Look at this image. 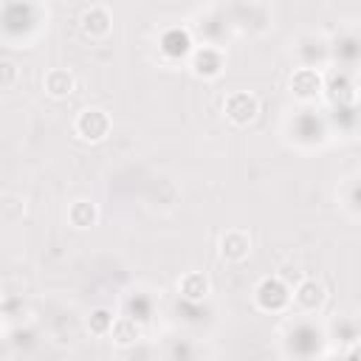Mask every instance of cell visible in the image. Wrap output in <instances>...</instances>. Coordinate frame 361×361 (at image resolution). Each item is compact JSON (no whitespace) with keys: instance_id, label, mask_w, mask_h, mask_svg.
I'll return each mask as SVG.
<instances>
[{"instance_id":"6da1fadb","label":"cell","mask_w":361,"mask_h":361,"mask_svg":"<svg viewBox=\"0 0 361 361\" xmlns=\"http://www.w3.org/2000/svg\"><path fill=\"white\" fill-rule=\"evenodd\" d=\"M110 127H113L110 113L102 110V107H85V110L73 118V133H76V138L85 141V144H99V141H104V138L110 135Z\"/></svg>"},{"instance_id":"7a4b0ae2","label":"cell","mask_w":361,"mask_h":361,"mask_svg":"<svg viewBox=\"0 0 361 361\" xmlns=\"http://www.w3.org/2000/svg\"><path fill=\"white\" fill-rule=\"evenodd\" d=\"M254 305L262 313H282L290 305V288L279 276H265L254 288Z\"/></svg>"},{"instance_id":"3957f363","label":"cell","mask_w":361,"mask_h":361,"mask_svg":"<svg viewBox=\"0 0 361 361\" xmlns=\"http://www.w3.org/2000/svg\"><path fill=\"white\" fill-rule=\"evenodd\" d=\"M223 113L234 127H248L259 113V99L248 90H234L223 102Z\"/></svg>"},{"instance_id":"277c9868","label":"cell","mask_w":361,"mask_h":361,"mask_svg":"<svg viewBox=\"0 0 361 361\" xmlns=\"http://www.w3.org/2000/svg\"><path fill=\"white\" fill-rule=\"evenodd\" d=\"M226 68V56L220 48L214 45H200V48H192V56H189V71L192 76L197 79H217Z\"/></svg>"},{"instance_id":"5b68a950","label":"cell","mask_w":361,"mask_h":361,"mask_svg":"<svg viewBox=\"0 0 361 361\" xmlns=\"http://www.w3.org/2000/svg\"><path fill=\"white\" fill-rule=\"evenodd\" d=\"M324 90V76L319 68H310V65H302L290 73V93L293 99L299 102H316Z\"/></svg>"},{"instance_id":"8992f818","label":"cell","mask_w":361,"mask_h":361,"mask_svg":"<svg viewBox=\"0 0 361 361\" xmlns=\"http://www.w3.org/2000/svg\"><path fill=\"white\" fill-rule=\"evenodd\" d=\"M324 302H327V288H324L319 279H313V276L302 279V282L293 288V293H290V305H293L299 313H316V310H322Z\"/></svg>"},{"instance_id":"52a82bcc","label":"cell","mask_w":361,"mask_h":361,"mask_svg":"<svg viewBox=\"0 0 361 361\" xmlns=\"http://www.w3.org/2000/svg\"><path fill=\"white\" fill-rule=\"evenodd\" d=\"M251 254V234L245 228H226L220 234V257L226 262H243Z\"/></svg>"},{"instance_id":"ba28073f","label":"cell","mask_w":361,"mask_h":361,"mask_svg":"<svg viewBox=\"0 0 361 361\" xmlns=\"http://www.w3.org/2000/svg\"><path fill=\"white\" fill-rule=\"evenodd\" d=\"M79 28L87 39H104L110 31H113V17L104 6H90L82 11L79 17Z\"/></svg>"},{"instance_id":"9c48e42d","label":"cell","mask_w":361,"mask_h":361,"mask_svg":"<svg viewBox=\"0 0 361 361\" xmlns=\"http://www.w3.org/2000/svg\"><path fill=\"white\" fill-rule=\"evenodd\" d=\"M42 87L51 99H68L73 90H76V79L71 71L65 68H51L45 76H42Z\"/></svg>"},{"instance_id":"30bf717a","label":"cell","mask_w":361,"mask_h":361,"mask_svg":"<svg viewBox=\"0 0 361 361\" xmlns=\"http://www.w3.org/2000/svg\"><path fill=\"white\" fill-rule=\"evenodd\" d=\"M209 288H212L209 285V276L200 274V271H189V274H183L178 279V290H180V296L186 302H203L209 296Z\"/></svg>"},{"instance_id":"8fae6325","label":"cell","mask_w":361,"mask_h":361,"mask_svg":"<svg viewBox=\"0 0 361 361\" xmlns=\"http://www.w3.org/2000/svg\"><path fill=\"white\" fill-rule=\"evenodd\" d=\"M110 341L116 344V347H130V344H135L141 336H144V330H141V324L135 322V319H130V316H118V319H113V327H110Z\"/></svg>"},{"instance_id":"7c38bea8","label":"cell","mask_w":361,"mask_h":361,"mask_svg":"<svg viewBox=\"0 0 361 361\" xmlns=\"http://www.w3.org/2000/svg\"><path fill=\"white\" fill-rule=\"evenodd\" d=\"M96 220H99V209H96V203L93 200H73L71 206H68V223L73 226V228H79V231H85V228H90V226H96Z\"/></svg>"},{"instance_id":"4fadbf2b","label":"cell","mask_w":361,"mask_h":361,"mask_svg":"<svg viewBox=\"0 0 361 361\" xmlns=\"http://www.w3.org/2000/svg\"><path fill=\"white\" fill-rule=\"evenodd\" d=\"M25 217V200L14 192L0 195V226H17Z\"/></svg>"},{"instance_id":"5bb4252c","label":"cell","mask_w":361,"mask_h":361,"mask_svg":"<svg viewBox=\"0 0 361 361\" xmlns=\"http://www.w3.org/2000/svg\"><path fill=\"white\" fill-rule=\"evenodd\" d=\"M161 51L164 54H178V56H186V54H192V39H189V34L186 31H166L164 34V39H161Z\"/></svg>"},{"instance_id":"9a60e30c","label":"cell","mask_w":361,"mask_h":361,"mask_svg":"<svg viewBox=\"0 0 361 361\" xmlns=\"http://www.w3.org/2000/svg\"><path fill=\"white\" fill-rule=\"evenodd\" d=\"M113 310H107V307H96V310H90V319H87V330L93 333V336H107L110 333V327H113Z\"/></svg>"},{"instance_id":"2e32d148","label":"cell","mask_w":361,"mask_h":361,"mask_svg":"<svg viewBox=\"0 0 361 361\" xmlns=\"http://www.w3.org/2000/svg\"><path fill=\"white\" fill-rule=\"evenodd\" d=\"M20 82V68L11 62V59H0V87L8 90Z\"/></svg>"},{"instance_id":"e0dca14e","label":"cell","mask_w":361,"mask_h":361,"mask_svg":"<svg viewBox=\"0 0 361 361\" xmlns=\"http://www.w3.org/2000/svg\"><path fill=\"white\" fill-rule=\"evenodd\" d=\"M347 212H350L353 217L358 214V186H355V180L347 183Z\"/></svg>"}]
</instances>
